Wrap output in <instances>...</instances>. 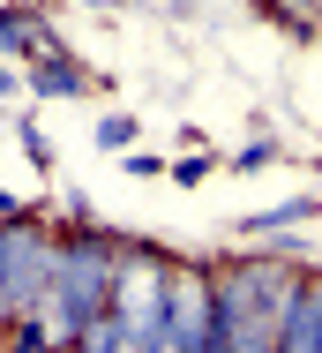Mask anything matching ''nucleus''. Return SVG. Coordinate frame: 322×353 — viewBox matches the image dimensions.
Segmentation results:
<instances>
[{
    "label": "nucleus",
    "mask_w": 322,
    "mask_h": 353,
    "mask_svg": "<svg viewBox=\"0 0 322 353\" xmlns=\"http://www.w3.org/2000/svg\"><path fill=\"white\" fill-rule=\"evenodd\" d=\"M113 279H120V248L105 241V233H67L61 241V271L45 285V301H38V316H45V331L75 346L105 308H113Z\"/></svg>",
    "instance_id": "f257e3e1"
},
{
    "label": "nucleus",
    "mask_w": 322,
    "mask_h": 353,
    "mask_svg": "<svg viewBox=\"0 0 322 353\" xmlns=\"http://www.w3.org/2000/svg\"><path fill=\"white\" fill-rule=\"evenodd\" d=\"M15 218H30V211H23V203H8V196H0V225H15Z\"/></svg>",
    "instance_id": "423d86ee"
},
{
    "label": "nucleus",
    "mask_w": 322,
    "mask_h": 353,
    "mask_svg": "<svg viewBox=\"0 0 322 353\" xmlns=\"http://www.w3.org/2000/svg\"><path fill=\"white\" fill-rule=\"evenodd\" d=\"M98 8H105V0H98Z\"/></svg>",
    "instance_id": "0eeeda50"
},
{
    "label": "nucleus",
    "mask_w": 322,
    "mask_h": 353,
    "mask_svg": "<svg viewBox=\"0 0 322 353\" xmlns=\"http://www.w3.org/2000/svg\"><path fill=\"white\" fill-rule=\"evenodd\" d=\"M98 143H113V150H128V143H135V121H128V113H113V121H98Z\"/></svg>",
    "instance_id": "39448f33"
},
{
    "label": "nucleus",
    "mask_w": 322,
    "mask_h": 353,
    "mask_svg": "<svg viewBox=\"0 0 322 353\" xmlns=\"http://www.w3.org/2000/svg\"><path fill=\"white\" fill-rule=\"evenodd\" d=\"M53 271H61V241H53L38 218L0 225V331L23 323V316H38V301H45Z\"/></svg>",
    "instance_id": "f03ea898"
},
{
    "label": "nucleus",
    "mask_w": 322,
    "mask_h": 353,
    "mask_svg": "<svg viewBox=\"0 0 322 353\" xmlns=\"http://www.w3.org/2000/svg\"><path fill=\"white\" fill-rule=\"evenodd\" d=\"M30 83H38L45 98H75V90H83V68H67L61 46H45V53H38V68H30Z\"/></svg>",
    "instance_id": "7ed1b4c3"
},
{
    "label": "nucleus",
    "mask_w": 322,
    "mask_h": 353,
    "mask_svg": "<svg viewBox=\"0 0 322 353\" xmlns=\"http://www.w3.org/2000/svg\"><path fill=\"white\" fill-rule=\"evenodd\" d=\"M0 46H23V53H45L53 38L38 30V15H30V8H8V15H0Z\"/></svg>",
    "instance_id": "20e7f679"
}]
</instances>
